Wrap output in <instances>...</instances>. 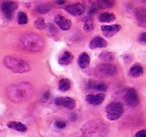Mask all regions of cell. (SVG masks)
<instances>
[{
  "mask_svg": "<svg viewBox=\"0 0 146 137\" xmlns=\"http://www.w3.org/2000/svg\"><path fill=\"white\" fill-rule=\"evenodd\" d=\"M34 93V88L28 82L12 84L6 89L7 98L14 103H20L28 100Z\"/></svg>",
  "mask_w": 146,
  "mask_h": 137,
  "instance_id": "cell-1",
  "label": "cell"
},
{
  "mask_svg": "<svg viewBox=\"0 0 146 137\" xmlns=\"http://www.w3.org/2000/svg\"><path fill=\"white\" fill-rule=\"evenodd\" d=\"M107 126L102 120H91L84 124L81 128L82 134L85 137H102L107 133Z\"/></svg>",
  "mask_w": 146,
  "mask_h": 137,
  "instance_id": "cell-2",
  "label": "cell"
},
{
  "mask_svg": "<svg viewBox=\"0 0 146 137\" xmlns=\"http://www.w3.org/2000/svg\"><path fill=\"white\" fill-rule=\"evenodd\" d=\"M20 44L24 49L31 52H38L44 48V39L35 33H27L20 38Z\"/></svg>",
  "mask_w": 146,
  "mask_h": 137,
  "instance_id": "cell-3",
  "label": "cell"
},
{
  "mask_svg": "<svg viewBox=\"0 0 146 137\" xmlns=\"http://www.w3.org/2000/svg\"><path fill=\"white\" fill-rule=\"evenodd\" d=\"M3 64L5 67L15 73H26L31 69L30 64L26 60L15 56H6L3 59Z\"/></svg>",
  "mask_w": 146,
  "mask_h": 137,
  "instance_id": "cell-4",
  "label": "cell"
},
{
  "mask_svg": "<svg viewBox=\"0 0 146 137\" xmlns=\"http://www.w3.org/2000/svg\"><path fill=\"white\" fill-rule=\"evenodd\" d=\"M124 113V108L120 102H111L106 106V116L109 120L119 119Z\"/></svg>",
  "mask_w": 146,
  "mask_h": 137,
  "instance_id": "cell-5",
  "label": "cell"
},
{
  "mask_svg": "<svg viewBox=\"0 0 146 137\" xmlns=\"http://www.w3.org/2000/svg\"><path fill=\"white\" fill-rule=\"evenodd\" d=\"M118 72L117 67L114 64H109V63H105V64H100L96 67L95 69V74L98 77L101 78H106V77H112L116 75Z\"/></svg>",
  "mask_w": 146,
  "mask_h": 137,
  "instance_id": "cell-6",
  "label": "cell"
},
{
  "mask_svg": "<svg viewBox=\"0 0 146 137\" xmlns=\"http://www.w3.org/2000/svg\"><path fill=\"white\" fill-rule=\"evenodd\" d=\"M124 99H125L126 103H127L129 106L135 107L139 104V96H138L137 92L134 88H128L125 91V94H124Z\"/></svg>",
  "mask_w": 146,
  "mask_h": 137,
  "instance_id": "cell-7",
  "label": "cell"
},
{
  "mask_svg": "<svg viewBox=\"0 0 146 137\" xmlns=\"http://www.w3.org/2000/svg\"><path fill=\"white\" fill-rule=\"evenodd\" d=\"M17 7H18V5H17L16 2L11 1V0H6V1L2 2V4H1V10L4 13L5 17L7 19H11L13 12L16 10Z\"/></svg>",
  "mask_w": 146,
  "mask_h": 137,
  "instance_id": "cell-8",
  "label": "cell"
},
{
  "mask_svg": "<svg viewBox=\"0 0 146 137\" xmlns=\"http://www.w3.org/2000/svg\"><path fill=\"white\" fill-rule=\"evenodd\" d=\"M55 105L60 108L73 109L75 107V100L71 97H58L54 101Z\"/></svg>",
  "mask_w": 146,
  "mask_h": 137,
  "instance_id": "cell-9",
  "label": "cell"
},
{
  "mask_svg": "<svg viewBox=\"0 0 146 137\" xmlns=\"http://www.w3.org/2000/svg\"><path fill=\"white\" fill-rule=\"evenodd\" d=\"M65 10L69 13V14L73 15V16H80L84 13L85 11V6L81 3H75V4H71L65 7Z\"/></svg>",
  "mask_w": 146,
  "mask_h": 137,
  "instance_id": "cell-10",
  "label": "cell"
},
{
  "mask_svg": "<svg viewBox=\"0 0 146 137\" xmlns=\"http://www.w3.org/2000/svg\"><path fill=\"white\" fill-rule=\"evenodd\" d=\"M54 21L57 26L64 31H67L71 28V21L66 17L62 16V15H56L54 18Z\"/></svg>",
  "mask_w": 146,
  "mask_h": 137,
  "instance_id": "cell-11",
  "label": "cell"
},
{
  "mask_svg": "<svg viewBox=\"0 0 146 137\" xmlns=\"http://www.w3.org/2000/svg\"><path fill=\"white\" fill-rule=\"evenodd\" d=\"M121 29V26L119 24H114V25H103L101 26V30L103 34L106 37H112L115 35L118 31Z\"/></svg>",
  "mask_w": 146,
  "mask_h": 137,
  "instance_id": "cell-12",
  "label": "cell"
},
{
  "mask_svg": "<svg viewBox=\"0 0 146 137\" xmlns=\"http://www.w3.org/2000/svg\"><path fill=\"white\" fill-rule=\"evenodd\" d=\"M104 98H105V95L103 93H97V94H89L86 96V101L87 103L91 105H99L101 104L104 101Z\"/></svg>",
  "mask_w": 146,
  "mask_h": 137,
  "instance_id": "cell-13",
  "label": "cell"
},
{
  "mask_svg": "<svg viewBox=\"0 0 146 137\" xmlns=\"http://www.w3.org/2000/svg\"><path fill=\"white\" fill-rule=\"evenodd\" d=\"M107 46V42L105 39H103L100 36H95L91 39L89 43V47L91 49H96V48H103V47Z\"/></svg>",
  "mask_w": 146,
  "mask_h": 137,
  "instance_id": "cell-14",
  "label": "cell"
},
{
  "mask_svg": "<svg viewBox=\"0 0 146 137\" xmlns=\"http://www.w3.org/2000/svg\"><path fill=\"white\" fill-rule=\"evenodd\" d=\"M87 87L91 90H97V91H101V92H104V91L107 90L108 86L105 83H97L94 80H90L88 82Z\"/></svg>",
  "mask_w": 146,
  "mask_h": 137,
  "instance_id": "cell-15",
  "label": "cell"
},
{
  "mask_svg": "<svg viewBox=\"0 0 146 137\" xmlns=\"http://www.w3.org/2000/svg\"><path fill=\"white\" fill-rule=\"evenodd\" d=\"M143 71L144 70H143L142 65L136 63V64L131 66V68H130V70H129V75L131 77H133V78H137V77L141 76V75L143 74Z\"/></svg>",
  "mask_w": 146,
  "mask_h": 137,
  "instance_id": "cell-16",
  "label": "cell"
},
{
  "mask_svg": "<svg viewBox=\"0 0 146 137\" xmlns=\"http://www.w3.org/2000/svg\"><path fill=\"white\" fill-rule=\"evenodd\" d=\"M72 61H73V55H72V53H70L69 51L63 52V54L61 55L58 59V63L60 65H68V64H70Z\"/></svg>",
  "mask_w": 146,
  "mask_h": 137,
  "instance_id": "cell-17",
  "label": "cell"
},
{
  "mask_svg": "<svg viewBox=\"0 0 146 137\" xmlns=\"http://www.w3.org/2000/svg\"><path fill=\"white\" fill-rule=\"evenodd\" d=\"M77 62H78V65H79L80 68L84 69V68H86V67H88V65H89V63H90L89 55L85 52L81 53V54L79 55V57H78Z\"/></svg>",
  "mask_w": 146,
  "mask_h": 137,
  "instance_id": "cell-18",
  "label": "cell"
},
{
  "mask_svg": "<svg viewBox=\"0 0 146 137\" xmlns=\"http://www.w3.org/2000/svg\"><path fill=\"white\" fill-rule=\"evenodd\" d=\"M136 18H137V21L139 23V25L141 26H145L146 25V11L144 8L140 7L136 10Z\"/></svg>",
  "mask_w": 146,
  "mask_h": 137,
  "instance_id": "cell-19",
  "label": "cell"
},
{
  "mask_svg": "<svg viewBox=\"0 0 146 137\" xmlns=\"http://www.w3.org/2000/svg\"><path fill=\"white\" fill-rule=\"evenodd\" d=\"M7 126L9 128L13 129V130L19 131V132H25L27 130L26 125H24L23 123L18 122V121H10V122L7 124Z\"/></svg>",
  "mask_w": 146,
  "mask_h": 137,
  "instance_id": "cell-20",
  "label": "cell"
},
{
  "mask_svg": "<svg viewBox=\"0 0 146 137\" xmlns=\"http://www.w3.org/2000/svg\"><path fill=\"white\" fill-rule=\"evenodd\" d=\"M115 4V0H97L98 8H111Z\"/></svg>",
  "mask_w": 146,
  "mask_h": 137,
  "instance_id": "cell-21",
  "label": "cell"
},
{
  "mask_svg": "<svg viewBox=\"0 0 146 137\" xmlns=\"http://www.w3.org/2000/svg\"><path fill=\"white\" fill-rule=\"evenodd\" d=\"M115 19V15L112 14V13H101L99 15V21L100 22H103V23H108V22H111Z\"/></svg>",
  "mask_w": 146,
  "mask_h": 137,
  "instance_id": "cell-22",
  "label": "cell"
},
{
  "mask_svg": "<svg viewBox=\"0 0 146 137\" xmlns=\"http://www.w3.org/2000/svg\"><path fill=\"white\" fill-rule=\"evenodd\" d=\"M51 9H52V6H50L49 4H40V5H37L35 10L39 14H46Z\"/></svg>",
  "mask_w": 146,
  "mask_h": 137,
  "instance_id": "cell-23",
  "label": "cell"
},
{
  "mask_svg": "<svg viewBox=\"0 0 146 137\" xmlns=\"http://www.w3.org/2000/svg\"><path fill=\"white\" fill-rule=\"evenodd\" d=\"M58 87L59 89H60L61 91H67L69 90V88L71 87V82L69 79H61L60 81H59V84H58Z\"/></svg>",
  "mask_w": 146,
  "mask_h": 137,
  "instance_id": "cell-24",
  "label": "cell"
},
{
  "mask_svg": "<svg viewBox=\"0 0 146 137\" xmlns=\"http://www.w3.org/2000/svg\"><path fill=\"white\" fill-rule=\"evenodd\" d=\"M99 57H100V59H101V60L106 61V62L114 60V55L112 54L111 52H108V51H102V52L100 53Z\"/></svg>",
  "mask_w": 146,
  "mask_h": 137,
  "instance_id": "cell-25",
  "label": "cell"
},
{
  "mask_svg": "<svg viewBox=\"0 0 146 137\" xmlns=\"http://www.w3.org/2000/svg\"><path fill=\"white\" fill-rule=\"evenodd\" d=\"M94 28V23L92 21L91 18H86L84 20V30L86 32H90L91 30H93Z\"/></svg>",
  "mask_w": 146,
  "mask_h": 137,
  "instance_id": "cell-26",
  "label": "cell"
},
{
  "mask_svg": "<svg viewBox=\"0 0 146 137\" xmlns=\"http://www.w3.org/2000/svg\"><path fill=\"white\" fill-rule=\"evenodd\" d=\"M17 21H18L19 24L23 25V24H26V23H28V17H27L26 13L24 12H19L18 13V17H17Z\"/></svg>",
  "mask_w": 146,
  "mask_h": 137,
  "instance_id": "cell-27",
  "label": "cell"
},
{
  "mask_svg": "<svg viewBox=\"0 0 146 137\" xmlns=\"http://www.w3.org/2000/svg\"><path fill=\"white\" fill-rule=\"evenodd\" d=\"M35 27L39 30H42V29H45L46 27V24H45V21L43 18H38L36 21H35Z\"/></svg>",
  "mask_w": 146,
  "mask_h": 137,
  "instance_id": "cell-28",
  "label": "cell"
},
{
  "mask_svg": "<svg viewBox=\"0 0 146 137\" xmlns=\"http://www.w3.org/2000/svg\"><path fill=\"white\" fill-rule=\"evenodd\" d=\"M47 29H48V33L50 35H56L57 33H58L57 28L53 24H48V25H47Z\"/></svg>",
  "mask_w": 146,
  "mask_h": 137,
  "instance_id": "cell-29",
  "label": "cell"
},
{
  "mask_svg": "<svg viewBox=\"0 0 146 137\" xmlns=\"http://www.w3.org/2000/svg\"><path fill=\"white\" fill-rule=\"evenodd\" d=\"M55 126L59 129H63V128L66 127V122L63 121V120H57L56 122H55Z\"/></svg>",
  "mask_w": 146,
  "mask_h": 137,
  "instance_id": "cell-30",
  "label": "cell"
},
{
  "mask_svg": "<svg viewBox=\"0 0 146 137\" xmlns=\"http://www.w3.org/2000/svg\"><path fill=\"white\" fill-rule=\"evenodd\" d=\"M135 136L136 137H146V131L144 130V129H141V130H139L136 133Z\"/></svg>",
  "mask_w": 146,
  "mask_h": 137,
  "instance_id": "cell-31",
  "label": "cell"
},
{
  "mask_svg": "<svg viewBox=\"0 0 146 137\" xmlns=\"http://www.w3.org/2000/svg\"><path fill=\"white\" fill-rule=\"evenodd\" d=\"M139 40L141 41V42H146V33H142Z\"/></svg>",
  "mask_w": 146,
  "mask_h": 137,
  "instance_id": "cell-32",
  "label": "cell"
},
{
  "mask_svg": "<svg viewBox=\"0 0 146 137\" xmlns=\"http://www.w3.org/2000/svg\"><path fill=\"white\" fill-rule=\"evenodd\" d=\"M49 95H50V92H49V91H47V92L45 93V95H44V100H47V99L49 98Z\"/></svg>",
  "mask_w": 146,
  "mask_h": 137,
  "instance_id": "cell-33",
  "label": "cell"
},
{
  "mask_svg": "<svg viewBox=\"0 0 146 137\" xmlns=\"http://www.w3.org/2000/svg\"><path fill=\"white\" fill-rule=\"evenodd\" d=\"M66 2V0H57V4H64Z\"/></svg>",
  "mask_w": 146,
  "mask_h": 137,
  "instance_id": "cell-34",
  "label": "cell"
}]
</instances>
